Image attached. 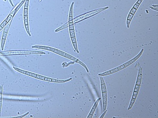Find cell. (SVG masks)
<instances>
[{"label": "cell", "mask_w": 158, "mask_h": 118, "mask_svg": "<svg viewBox=\"0 0 158 118\" xmlns=\"http://www.w3.org/2000/svg\"><path fill=\"white\" fill-rule=\"evenodd\" d=\"M32 47L33 48H37V49H43V50H49L50 52H54L56 54H58L60 56H62V57H63L66 58H68L69 59L73 61L74 62H77L79 64L81 65V66L84 67V69H85L86 72H89L88 69L86 66L84 64V63L81 62V60H79L78 58H76V57H75L74 56L71 55L70 54H68L66 52H63L61 50L58 49H56V48H54L51 47H49V46H41V45H35V46H32Z\"/></svg>", "instance_id": "obj_1"}, {"label": "cell", "mask_w": 158, "mask_h": 118, "mask_svg": "<svg viewBox=\"0 0 158 118\" xmlns=\"http://www.w3.org/2000/svg\"><path fill=\"white\" fill-rule=\"evenodd\" d=\"M74 2H73L71 5L70 8V12L69 15V21H68V25H69V32H70V38L72 42L73 46L74 47L75 51L77 53H79V51L78 47V44L76 41V37L75 34V30H74V22H73V6H74Z\"/></svg>", "instance_id": "obj_2"}, {"label": "cell", "mask_w": 158, "mask_h": 118, "mask_svg": "<svg viewBox=\"0 0 158 118\" xmlns=\"http://www.w3.org/2000/svg\"><path fill=\"white\" fill-rule=\"evenodd\" d=\"M13 68L15 69V71H18V72H21V73H22V74H23L32 77L33 78L39 79H40V80L47 81V82H50L64 83L68 82L69 81H70L72 79V78H70V79H52V78L47 77H45L44 76H42V75L37 74H35V73H33V72H28V71H24V70H22V69H18V68H17L16 67L14 66Z\"/></svg>", "instance_id": "obj_3"}, {"label": "cell", "mask_w": 158, "mask_h": 118, "mask_svg": "<svg viewBox=\"0 0 158 118\" xmlns=\"http://www.w3.org/2000/svg\"><path fill=\"white\" fill-rule=\"evenodd\" d=\"M144 52V49H142L140 51L139 53L136 56L134 57V58L131 59V60L127 61V62L124 63L122 65H121L120 66L117 67L115 68L110 69L109 71H107V72H102V73H100L98 74L99 76H108L109 75L113 74L114 73L118 72L119 71L122 70L123 69H125L126 67L129 66L130 65H131L133 63L136 62L137 60H138V59H139L140 57L141 56L142 54L143 53V52Z\"/></svg>", "instance_id": "obj_4"}, {"label": "cell", "mask_w": 158, "mask_h": 118, "mask_svg": "<svg viewBox=\"0 0 158 118\" xmlns=\"http://www.w3.org/2000/svg\"><path fill=\"white\" fill-rule=\"evenodd\" d=\"M142 79V69L140 65H139V68L138 69V76H137V79L136 81V85L134 89V93L133 95L132 96V99L130 101L129 108L127 110H130L131 109L132 106H134V104L136 102V99L137 97L139 92L140 89L141 87V84Z\"/></svg>", "instance_id": "obj_5"}, {"label": "cell", "mask_w": 158, "mask_h": 118, "mask_svg": "<svg viewBox=\"0 0 158 118\" xmlns=\"http://www.w3.org/2000/svg\"><path fill=\"white\" fill-rule=\"evenodd\" d=\"M33 54H45L44 52L29 50H13L0 52V57L21 55H33Z\"/></svg>", "instance_id": "obj_6"}, {"label": "cell", "mask_w": 158, "mask_h": 118, "mask_svg": "<svg viewBox=\"0 0 158 118\" xmlns=\"http://www.w3.org/2000/svg\"><path fill=\"white\" fill-rule=\"evenodd\" d=\"M108 8H109V6H106V7L98 8V9L95 10L91 11H89L88 12L85 13L83 14V15H80L79 16L76 17L75 18L73 19V22H74V23H78L80 21H83L85 19H88L90 17L94 16L95 15H97L99 13L103 11L107 10Z\"/></svg>", "instance_id": "obj_7"}, {"label": "cell", "mask_w": 158, "mask_h": 118, "mask_svg": "<svg viewBox=\"0 0 158 118\" xmlns=\"http://www.w3.org/2000/svg\"><path fill=\"white\" fill-rule=\"evenodd\" d=\"M25 2V0H23L20 3V4L16 6V8H15L14 10H13L9 14L8 16L7 17L6 19L4 20V21L2 22V23L0 25V31L2 30V29H4V27L6 26V25H8L10 22L11 20H12L13 17L15 16V15L17 13V12L19 10V9L22 6L23 4Z\"/></svg>", "instance_id": "obj_8"}, {"label": "cell", "mask_w": 158, "mask_h": 118, "mask_svg": "<svg viewBox=\"0 0 158 118\" xmlns=\"http://www.w3.org/2000/svg\"><path fill=\"white\" fill-rule=\"evenodd\" d=\"M101 83V89L102 95L103 110V112L107 110V103H108V94H107V86L105 80L102 76H100Z\"/></svg>", "instance_id": "obj_9"}, {"label": "cell", "mask_w": 158, "mask_h": 118, "mask_svg": "<svg viewBox=\"0 0 158 118\" xmlns=\"http://www.w3.org/2000/svg\"><path fill=\"white\" fill-rule=\"evenodd\" d=\"M143 1V0H138L137 2H136L134 6L132 8L131 10L130 11L129 15H127V28H129L130 25L132 20L133 19L134 15L136 14L137 11Z\"/></svg>", "instance_id": "obj_10"}, {"label": "cell", "mask_w": 158, "mask_h": 118, "mask_svg": "<svg viewBox=\"0 0 158 118\" xmlns=\"http://www.w3.org/2000/svg\"><path fill=\"white\" fill-rule=\"evenodd\" d=\"M12 20H11L10 22L4 28L3 35H2V40H1V49H2V50H3V49H4V45H5V42H6V37H7V35H8V30L10 29V28L12 22Z\"/></svg>", "instance_id": "obj_11"}, {"label": "cell", "mask_w": 158, "mask_h": 118, "mask_svg": "<svg viewBox=\"0 0 158 118\" xmlns=\"http://www.w3.org/2000/svg\"><path fill=\"white\" fill-rule=\"evenodd\" d=\"M101 100L100 97H99L98 99H97L96 102H95V103L94 104V105L93 106L92 108V109L90 111V113H89L88 116H87V118H92L93 117V116L94 115V113H95V111L97 109V106H98V104H99V102Z\"/></svg>", "instance_id": "obj_12"}, {"label": "cell", "mask_w": 158, "mask_h": 118, "mask_svg": "<svg viewBox=\"0 0 158 118\" xmlns=\"http://www.w3.org/2000/svg\"><path fill=\"white\" fill-rule=\"evenodd\" d=\"M24 23L25 28L27 31V33H28L30 36H31V33L29 29V21H28V16L24 15Z\"/></svg>", "instance_id": "obj_13"}, {"label": "cell", "mask_w": 158, "mask_h": 118, "mask_svg": "<svg viewBox=\"0 0 158 118\" xmlns=\"http://www.w3.org/2000/svg\"><path fill=\"white\" fill-rule=\"evenodd\" d=\"M3 85L0 86V118L1 116L2 111V96H3Z\"/></svg>", "instance_id": "obj_14"}, {"label": "cell", "mask_w": 158, "mask_h": 118, "mask_svg": "<svg viewBox=\"0 0 158 118\" xmlns=\"http://www.w3.org/2000/svg\"><path fill=\"white\" fill-rule=\"evenodd\" d=\"M30 0H25L24 6V15H28V9H29V4Z\"/></svg>", "instance_id": "obj_15"}, {"label": "cell", "mask_w": 158, "mask_h": 118, "mask_svg": "<svg viewBox=\"0 0 158 118\" xmlns=\"http://www.w3.org/2000/svg\"><path fill=\"white\" fill-rule=\"evenodd\" d=\"M68 27H69V25H68V23H66L65 25H62L61 27H60V28H59L58 29H56V30H55V32H59V31H61V30H63V29H65V28H68Z\"/></svg>", "instance_id": "obj_16"}, {"label": "cell", "mask_w": 158, "mask_h": 118, "mask_svg": "<svg viewBox=\"0 0 158 118\" xmlns=\"http://www.w3.org/2000/svg\"><path fill=\"white\" fill-rule=\"evenodd\" d=\"M29 114V112H27V113H26L25 114H23V115H22V116H15V117H13V118H23V117H24V116H27V114Z\"/></svg>", "instance_id": "obj_17"}, {"label": "cell", "mask_w": 158, "mask_h": 118, "mask_svg": "<svg viewBox=\"0 0 158 118\" xmlns=\"http://www.w3.org/2000/svg\"><path fill=\"white\" fill-rule=\"evenodd\" d=\"M107 110H105V111H104V112H103V113L102 114V116H100V118H103V117H104V116H105V114H106V113H107Z\"/></svg>", "instance_id": "obj_18"}, {"label": "cell", "mask_w": 158, "mask_h": 118, "mask_svg": "<svg viewBox=\"0 0 158 118\" xmlns=\"http://www.w3.org/2000/svg\"><path fill=\"white\" fill-rule=\"evenodd\" d=\"M150 8H151V9H152V10H153L156 11H158V8H153V7H152V6H150Z\"/></svg>", "instance_id": "obj_19"}, {"label": "cell", "mask_w": 158, "mask_h": 118, "mask_svg": "<svg viewBox=\"0 0 158 118\" xmlns=\"http://www.w3.org/2000/svg\"><path fill=\"white\" fill-rule=\"evenodd\" d=\"M9 1V2H10V4H11V5L12 6H14V5H13V3L12 1V0H8Z\"/></svg>", "instance_id": "obj_20"}, {"label": "cell", "mask_w": 158, "mask_h": 118, "mask_svg": "<svg viewBox=\"0 0 158 118\" xmlns=\"http://www.w3.org/2000/svg\"><path fill=\"white\" fill-rule=\"evenodd\" d=\"M152 7L153 8H158V5H152Z\"/></svg>", "instance_id": "obj_21"}, {"label": "cell", "mask_w": 158, "mask_h": 118, "mask_svg": "<svg viewBox=\"0 0 158 118\" xmlns=\"http://www.w3.org/2000/svg\"><path fill=\"white\" fill-rule=\"evenodd\" d=\"M42 1V0H39V2H41Z\"/></svg>", "instance_id": "obj_22"}, {"label": "cell", "mask_w": 158, "mask_h": 118, "mask_svg": "<svg viewBox=\"0 0 158 118\" xmlns=\"http://www.w3.org/2000/svg\"><path fill=\"white\" fill-rule=\"evenodd\" d=\"M4 1H6V0H4Z\"/></svg>", "instance_id": "obj_23"}]
</instances>
